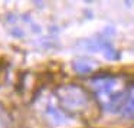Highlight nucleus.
Here are the masks:
<instances>
[{"label": "nucleus", "instance_id": "1", "mask_svg": "<svg viewBox=\"0 0 134 128\" xmlns=\"http://www.w3.org/2000/svg\"><path fill=\"white\" fill-rule=\"evenodd\" d=\"M95 96L99 105L110 112H117L122 109L125 99L131 88L122 84L117 76L113 75H99L91 81Z\"/></svg>", "mask_w": 134, "mask_h": 128}, {"label": "nucleus", "instance_id": "2", "mask_svg": "<svg viewBox=\"0 0 134 128\" xmlns=\"http://www.w3.org/2000/svg\"><path fill=\"white\" fill-rule=\"evenodd\" d=\"M61 105L72 114H81L90 105V95L78 85H65L58 89Z\"/></svg>", "mask_w": 134, "mask_h": 128}, {"label": "nucleus", "instance_id": "3", "mask_svg": "<svg viewBox=\"0 0 134 128\" xmlns=\"http://www.w3.org/2000/svg\"><path fill=\"white\" fill-rule=\"evenodd\" d=\"M121 114L127 118H134V88L130 89V92H128V96L122 105Z\"/></svg>", "mask_w": 134, "mask_h": 128}, {"label": "nucleus", "instance_id": "4", "mask_svg": "<svg viewBox=\"0 0 134 128\" xmlns=\"http://www.w3.org/2000/svg\"><path fill=\"white\" fill-rule=\"evenodd\" d=\"M74 68H75V71L78 73H90L91 71H92L94 65L91 63V62L85 61V59H81V61H76L75 63H74Z\"/></svg>", "mask_w": 134, "mask_h": 128}, {"label": "nucleus", "instance_id": "5", "mask_svg": "<svg viewBox=\"0 0 134 128\" xmlns=\"http://www.w3.org/2000/svg\"><path fill=\"white\" fill-rule=\"evenodd\" d=\"M4 121H6V115H4V111L0 108V127L4 124Z\"/></svg>", "mask_w": 134, "mask_h": 128}]
</instances>
